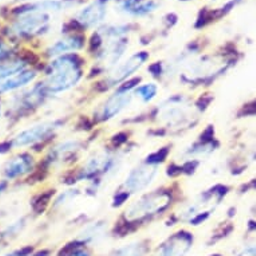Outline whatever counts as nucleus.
<instances>
[{
    "mask_svg": "<svg viewBox=\"0 0 256 256\" xmlns=\"http://www.w3.org/2000/svg\"><path fill=\"white\" fill-rule=\"evenodd\" d=\"M158 4L154 0H122L120 4L121 12L129 16H146L154 12Z\"/></svg>",
    "mask_w": 256,
    "mask_h": 256,
    "instance_id": "f3484780",
    "label": "nucleus"
},
{
    "mask_svg": "<svg viewBox=\"0 0 256 256\" xmlns=\"http://www.w3.org/2000/svg\"><path fill=\"white\" fill-rule=\"evenodd\" d=\"M148 59H149V54L142 51V52H137V54L132 55L130 58L122 60L113 70L108 72V76L104 80V88L109 90V88H117L121 84L126 82L145 66Z\"/></svg>",
    "mask_w": 256,
    "mask_h": 256,
    "instance_id": "1a4fd4ad",
    "label": "nucleus"
},
{
    "mask_svg": "<svg viewBox=\"0 0 256 256\" xmlns=\"http://www.w3.org/2000/svg\"><path fill=\"white\" fill-rule=\"evenodd\" d=\"M157 160L160 158L144 160L128 172L121 185V194H120L121 202H125L130 196H140L145 194L146 189L154 184L156 178L160 174V162H161Z\"/></svg>",
    "mask_w": 256,
    "mask_h": 256,
    "instance_id": "423d86ee",
    "label": "nucleus"
},
{
    "mask_svg": "<svg viewBox=\"0 0 256 256\" xmlns=\"http://www.w3.org/2000/svg\"><path fill=\"white\" fill-rule=\"evenodd\" d=\"M7 189V181H0V194Z\"/></svg>",
    "mask_w": 256,
    "mask_h": 256,
    "instance_id": "c756f323",
    "label": "nucleus"
},
{
    "mask_svg": "<svg viewBox=\"0 0 256 256\" xmlns=\"http://www.w3.org/2000/svg\"><path fill=\"white\" fill-rule=\"evenodd\" d=\"M84 141L80 137H72L58 142L54 148H51L47 162L52 166H60L63 164H68L72 160H76L80 153L84 150Z\"/></svg>",
    "mask_w": 256,
    "mask_h": 256,
    "instance_id": "9b49d317",
    "label": "nucleus"
},
{
    "mask_svg": "<svg viewBox=\"0 0 256 256\" xmlns=\"http://www.w3.org/2000/svg\"><path fill=\"white\" fill-rule=\"evenodd\" d=\"M34 166L35 161L30 154L15 156L4 165L3 174L7 180H15V178L24 176L27 173L32 172Z\"/></svg>",
    "mask_w": 256,
    "mask_h": 256,
    "instance_id": "dca6fc26",
    "label": "nucleus"
},
{
    "mask_svg": "<svg viewBox=\"0 0 256 256\" xmlns=\"http://www.w3.org/2000/svg\"><path fill=\"white\" fill-rule=\"evenodd\" d=\"M242 59L238 50L222 51L218 54L204 55L192 59L178 76L185 84L194 86H210L222 76H227Z\"/></svg>",
    "mask_w": 256,
    "mask_h": 256,
    "instance_id": "f257e3e1",
    "label": "nucleus"
},
{
    "mask_svg": "<svg viewBox=\"0 0 256 256\" xmlns=\"http://www.w3.org/2000/svg\"><path fill=\"white\" fill-rule=\"evenodd\" d=\"M106 15H108V3L106 0H97L84 10H80L78 15H76V22L80 27L84 28H90V27H96V26L101 24L102 22L105 20Z\"/></svg>",
    "mask_w": 256,
    "mask_h": 256,
    "instance_id": "ddd939ff",
    "label": "nucleus"
},
{
    "mask_svg": "<svg viewBox=\"0 0 256 256\" xmlns=\"http://www.w3.org/2000/svg\"><path fill=\"white\" fill-rule=\"evenodd\" d=\"M109 224L106 220H96L84 224L76 234V240L88 246H98L108 238Z\"/></svg>",
    "mask_w": 256,
    "mask_h": 256,
    "instance_id": "4468645a",
    "label": "nucleus"
},
{
    "mask_svg": "<svg viewBox=\"0 0 256 256\" xmlns=\"http://www.w3.org/2000/svg\"><path fill=\"white\" fill-rule=\"evenodd\" d=\"M231 192L232 186L227 184L210 186L181 208L180 220L189 226H200L218 210Z\"/></svg>",
    "mask_w": 256,
    "mask_h": 256,
    "instance_id": "20e7f679",
    "label": "nucleus"
},
{
    "mask_svg": "<svg viewBox=\"0 0 256 256\" xmlns=\"http://www.w3.org/2000/svg\"><path fill=\"white\" fill-rule=\"evenodd\" d=\"M136 86H125L120 88L112 96L105 98V101L98 106L94 118L98 122H110L118 118L121 114H124L129 109L133 102H134V96H133V88Z\"/></svg>",
    "mask_w": 256,
    "mask_h": 256,
    "instance_id": "6e6552de",
    "label": "nucleus"
},
{
    "mask_svg": "<svg viewBox=\"0 0 256 256\" xmlns=\"http://www.w3.org/2000/svg\"><path fill=\"white\" fill-rule=\"evenodd\" d=\"M172 194L169 190H153L140 194L138 198L126 206L124 218L128 222H137L154 218L169 208Z\"/></svg>",
    "mask_w": 256,
    "mask_h": 256,
    "instance_id": "39448f33",
    "label": "nucleus"
},
{
    "mask_svg": "<svg viewBox=\"0 0 256 256\" xmlns=\"http://www.w3.org/2000/svg\"><path fill=\"white\" fill-rule=\"evenodd\" d=\"M238 116H239V118L256 117V98L247 102V104H244L238 112Z\"/></svg>",
    "mask_w": 256,
    "mask_h": 256,
    "instance_id": "b1692460",
    "label": "nucleus"
},
{
    "mask_svg": "<svg viewBox=\"0 0 256 256\" xmlns=\"http://www.w3.org/2000/svg\"><path fill=\"white\" fill-rule=\"evenodd\" d=\"M24 227L26 220L24 218H19V220H16V222H12V224H10L8 227L6 228V231L3 232V235H4L6 238H12V236L19 235V234L24 230Z\"/></svg>",
    "mask_w": 256,
    "mask_h": 256,
    "instance_id": "5701e85b",
    "label": "nucleus"
},
{
    "mask_svg": "<svg viewBox=\"0 0 256 256\" xmlns=\"http://www.w3.org/2000/svg\"><path fill=\"white\" fill-rule=\"evenodd\" d=\"M214 256H218V255H214Z\"/></svg>",
    "mask_w": 256,
    "mask_h": 256,
    "instance_id": "72a5a7b5",
    "label": "nucleus"
},
{
    "mask_svg": "<svg viewBox=\"0 0 256 256\" xmlns=\"http://www.w3.org/2000/svg\"><path fill=\"white\" fill-rule=\"evenodd\" d=\"M251 192H256V173L255 176L250 178L247 182H244L239 186V194H247Z\"/></svg>",
    "mask_w": 256,
    "mask_h": 256,
    "instance_id": "bb28decb",
    "label": "nucleus"
},
{
    "mask_svg": "<svg viewBox=\"0 0 256 256\" xmlns=\"http://www.w3.org/2000/svg\"><path fill=\"white\" fill-rule=\"evenodd\" d=\"M50 12L30 7L20 10V18L12 26V32L19 38H31L42 35L50 28Z\"/></svg>",
    "mask_w": 256,
    "mask_h": 256,
    "instance_id": "0eeeda50",
    "label": "nucleus"
},
{
    "mask_svg": "<svg viewBox=\"0 0 256 256\" xmlns=\"http://www.w3.org/2000/svg\"><path fill=\"white\" fill-rule=\"evenodd\" d=\"M157 122L169 132L186 130L198 122V108L192 100L181 94L166 98L157 108Z\"/></svg>",
    "mask_w": 256,
    "mask_h": 256,
    "instance_id": "7ed1b4c3",
    "label": "nucleus"
},
{
    "mask_svg": "<svg viewBox=\"0 0 256 256\" xmlns=\"http://www.w3.org/2000/svg\"><path fill=\"white\" fill-rule=\"evenodd\" d=\"M26 255V250H22V251H14L11 254H7L4 256H24Z\"/></svg>",
    "mask_w": 256,
    "mask_h": 256,
    "instance_id": "c85d7f7f",
    "label": "nucleus"
},
{
    "mask_svg": "<svg viewBox=\"0 0 256 256\" xmlns=\"http://www.w3.org/2000/svg\"><path fill=\"white\" fill-rule=\"evenodd\" d=\"M72 256H90L86 251H82V250H80V251H76L74 254H72Z\"/></svg>",
    "mask_w": 256,
    "mask_h": 256,
    "instance_id": "7c9ffc66",
    "label": "nucleus"
},
{
    "mask_svg": "<svg viewBox=\"0 0 256 256\" xmlns=\"http://www.w3.org/2000/svg\"><path fill=\"white\" fill-rule=\"evenodd\" d=\"M112 256H146V247L141 242H133L117 248Z\"/></svg>",
    "mask_w": 256,
    "mask_h": 256,
    "instance_id": "4be33fe9",
    "label": "nucleus"
},
{
    "mask_svg": "<svg viewBox=\"0 0 256 256\" xmlns=\"http://www.w3.org/2000/svg\"><path fill=\"white\" fill-rule=\"evenodd\" d=\"M247 227L248 232H256V202L252 204L250 210H248Z\"/></svg>",
    "mask_w": 256,
    "mask_h": 256,
    "instance_id": "a878e982",
    "label": "nucleus"
},
{
    "mask_svg": "<svg viewBox=\"0 0 256 256\" xmlns=\"http://www.w3.org/2000/svg\"><path fill=\"white\" fill-rule=\"evenodd\" d=\"M160 86L156 82L141 84L133 88L134 101L140 102L141 105H150L152 102L158 98Z\"/></svg>",
    "mask_w": 256,
    "mask_h": 256,
    "instance_id": "6ab92c4d",
    "label": "nucleus"
},
{
    "mask_svg": "<svg viewBox=\"0 0 256 256\" xmlns=\"http://www.w3.org/2000/svg\"><path fill=\"white\" fill-rule=\"evenodd\" d=\"M82 194H84V192L78 188L68 189V190L62 192V194L56 198V200H55L54 202V208L58 210H72V206L80 202V198H82Z\"/></svg>",
    "mask_w": 256,
    "mask_h": 256,
    "instance_id": "aec40b11",
    "label": "nucleus"
},
{
    "mask_svg": "<svg viewBox=\"0 0 256 256\" xmlns=\"http://www.w3.org/2000/svg\"><path fill=\"white\" fill-rule=\"evenodd\" d=\"M10 55H11V47L7 43L0 40V60L10 58Z\"/></svg>",
    "mask_w": 256,
    "mask_h": 256,
    "instance_id": "cd10ccee",
    "label": "nucleus"
},
{
    "mask_svg": "<svg viewBox=\"0 0 256 256\" xmlns=\"http://www.w3.org/2000/svg\"><path fill=\"white\" fill-rule=\"evenodd\" d=\"M36 76H38L36 72H30V70H24V72H19L16 76H14L11 78H8V80L0 82V94L8 92H15V90L24 88L28 84H32Z\"/></svg>",
    "mask_w": 256,
    "mask_h": 256,
    "instance_id": "a211bd4d",
    "label": "nucleus"
},
{
    "mask_svg": "<svg viewBox=\"0 0 256 256\" xmlns=\"http://www.w3.org/2000/svg\"><path fill=\"white\" fill-rule=\"evenodd\" d=\"M238 256H256V239L244 244L238 252Z\"/></svg>",
    "mask_w": 256,
    "mask_h": 256,
    "instance_id": "393cba45",
    "label": "nucleus"
},
{
    "mask_svg": "<svg viewBox=\"0 0 256 256\" xmlns=\"http://www.w3.org/2000/svg\"><path fill=\"white\" fill-rule=\"evenodd\" d=\"M0 113H2V110H0Z\"/></svg>",
    "mask_w": 256,
    "mask_h": 256,
    "instance_id": "473e14b6",
    "label": "nucleus"
},
{
    "mask_svg": "<svg viewBox=\"0 0 256 256\" xmlns=\"http://www.w3.org/2000/svg\"><path fill=\"white\" fill-rule=\"evenodd\" d=\"M84 78V64L78 56L64 55L55 58L47 68L44 88L47 94H64L76 88Z\"/></svg>",
    "mask_w": 256,
    "mask_h": 256,
    "instance_id": "f03ea898",
    "label": "nucleus"
},
{
    "mask_svg": "<svg viewBox=\"0 0 256 256\" xmlns=\"http://www.w3.org/2000/svg\"><path fill=\"white\" fill-rule=\"evenodd\" d=\"M36 256H46V254H40V255H36Z\"/></svg>",
    "mask_w": 256,
    "mask_h": 256,
    "instance_id": "2f4dec72",
    "label": "nucleus"
},
{
    "mask_svg": "<svg viewBox=\"0 0 256 256\" xmlns=\"http://www.w3.org/2000/svg\"><path fill=\"white\" fill-rule=\"evenodd\" d=\"M63 126L60 121H47L40 122L36 125L31 126L28 129L20 132L19 134L12 140L11 146L14 148H24L30 145H35L50 138Z\"/></svg>",
    "mask_w": 256,
    "mask_h": 256,
    "instance_id": "9d476101",
    "label": "nucleus"
},
{
    "mask_svg": "<svg viewBox=\"0 0 256 256\" xmlns=\"http://www.w3.org/2000/svg\"><path fill=\"white\" fill-rule=\"evenodd\" d=\"M84 46V38L82 35H68V36L52 43L47 50V55L50 58H59V56L72 54L74 51L82 50Z\"/></svg>",
    "mask_w": 256,
    "mask_h": 256,
    "instance_id": "2eb2a0df",
    "label": "nucleus"
},
{
    "mask_svg": "<svg viewBox=\"0 0 256 256\" xmlns=\"http://www.w3.org/2000/svg\"><path fill=\"white\" fill-rule=\"evenodd\" d=\"M28 63L26 60H10V62L0 63V82L8 80L11 76H16L19 72H24Z\"/></svg>",
    "mask_w": 256,
    "mask_h": 256,
    "instance_id": "412c9836",
    "label": "nucleus"
},
{
    "mask_svg": "<svg viewBox=\"0 0 256 256\" xmlns=\"http://www.w3.org/2000/svg\"><path fill=\"white\" fill-rule=\"evenodd\" d=\"M194 238L188 234H176L165 240L153 256H185L190 251Z\"/></svg>",
    "mask_w": 256,
    "mask_h": 256,
    "instance_id": "f8f14e48",
    "label": "nucleus"
}]
</instances>
